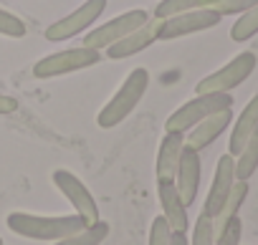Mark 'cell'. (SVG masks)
Masks as SVG:
<instances>
[{
    "label": "cell",
    "mask_w": 258,
    "mask_h": 245,
    "mask_svg": "<svg viewBox=\"0 0 258 245\" xmlns=\"http://www.w3.org/2000/svg\"><path fill=\"white\" fill-rule=\"evenodd\" d=\"M6 222L21 237H28V240H53V242L79 232L81 227H86V222L76 212L74 215H58V217L31 215V212H11Z\"/></svg>",
    "instance_id": "6da1fadb"
},
{
    "label": "cell",
    "mask_w": 258,
    "mask_h": 245,
    "mask_svg": "<svg viewBox=\"0 0 258 245\" xmlns=\"http://www.w3.org/2000/svg\"><path fill=\"white\" fill-rule=\"evenodd\" d=\"M150 86V71L137 66L129 71V76L124 78V84L119 86V91L109 99V104H104V109L96 116V124L101 129H111L135 111V106L142 101V96L147 94Z\"/></svg>",
    "instance_id": "7a4b0ae2"
},
{
    "label": "cell",
    "mask_w": 258,
    "mask_h": 245,
    "mask_svg": "<svg viewBox=\"0 0 258 245\" xmlns=\"http://www.w3.org/2000/svg\"><path fill=\"white\" fill-rule=\"evenodd\" d=\"M223 109H233V96L230 94H195V99L185 101L180 109H175L170 114V119L165 121V132H177V134H187L195 124L215 111Z\"/></svg>",
    "instance_id": "3957f363"
},
{
    "label": "cell",
    "mask_w": 258,
    "mask_h": 245,
    "mask_svg": "<svg viewBox=\"0 0 258 245\" xmlns=\"http://www.w3.org/2000/svg\"><path fill=\"white\" fill-rule=\"evenodd\" d=\"M101 63V51L89 48V46H76V48H66L51 56H43L36 66H33V76L36 78H58L74 71H84Z\"/></svg>",
    "instance_id": "277c9868"
},
{
    "label": "cell",
    "mask_w": 258,
    "mask_h": 245,
    "mask_svg": "<svg viewBox=\"0 0 258 245\" xmlns=\"http://www.w3.org/2000/svg\"><path fill=\"white\" fill-rule=\"evenodd\" d=\"M253 68H255V53L243 51L230 63L218 68L215 73L200 78L198 86H195V94H230L233 89H238L253 73Z\"/></svg>",
    "instance_id": "5b68a950"
},
{
    "label": "cell",
    "mask_w": 258,
    "mask_h": 245,
    "mask_svg": "<svg viewBox=\"0 0 258 245\" xmlns=\"http://www.w3.org/2000/svg\"><path fill=\"white\" fill-rule=\"evenodd\" d=\"M104 11H106V0H86V3H81L74 13H69V16H63L61 21L51 23L43 36H46V41H51V43L71 41V38H76L79 33H86V31L99 21V16H101Z\"/></svg>",
    "instance_id": "8992f818"
},
{
    "label": "cell",
    "mask_w": 258,
    "mask_h": 245,
    "mask_svg": "<svg viewBox=\"0 0 258 245\" xmlns=\"http://www.w3.org/2000/svg\"><path fill=\"white\" fill-rule=\"evenodd\" d=\"M220 21H223V16L215 13L213 8L177 13V16L157 21V41H175V38H182V36H192V33L215 28Z\"/></svg>",
    "instance_id": "52a82bcc"
},
{
    "label": "cell",
    "mask_w": 258,
    "mask_h": 245,
    "mask_svg": "<svg viewBox=\"0 0 258 245\" xmlns=\"http://www.w3.org/2000/svg\"><path fill=\"white\" fill-rule=\"evenodd\" d=\"M147 21H150V13L142 11V8H137V11H126V13H121V16H116V18H111V21H106V23H101V26L86 31V36H84V46L96 48V51L109 48L111 43H116V41L124 38L126 33H132V31H137L140 26H145Z\"/></svg>",
    "instance_id": "ba28073f"
},
{
    "label": "cell",
    "mask_w": 258,
    "mask_h": 245,
    "mask_svg": "<svg viewBox=\"0 0 258 245\" xmlns=\"http://www.w3.org/2000/svg\"><path fill=\"white\" fill-rule=\"evenodd\" d=\"M53 185L58 187V192L71 202V207L76 210V215L86 222V225H94L99 217V205L94 200V195L89 192V187L69 170H56L53 172Z\"/></svg>",
    "instance_id": "9c48e42d"
},
{
    "label": "cell",
    "mask_w": 258,
    "mask_h": 245,
    "mask_svg": "<svg viewBox=\"0 0 258 245\" xmlns=\"http://www.w3.org/2000/svg\"><path fill=\"white\" fill-rule=\"evenodd\" d=\"M200 175H203V165H200V152H195L192 147H182L180 154V165L175 172V187L182 197V202L190 207L198 200V190H200Z\"/></svg>",
    "instance_id": "30bf717a"
},
{
    "label": "cell",
    "mask_w": 258,
    "mask_h": 245,
    "mask_svg": "<svg viewBox=\"0 0 258 245\" xmlns=\"http://www.w3.org/2000/svg\"><path fill=\"white\" fill-rule=\"evenodd\" d=\"M233 182H235V157L233 154H223L218 159V167H215V175H213V185H210L205 205H203V212L208 217H215L220 212Z\"/></svg>",
    "instance_id": "8fae6325"
},
{
    "label": "cell",
    "mask_w": 258,
    "mask_h": 245,
    "mask_svg": "<svg viewBox=\"0 0 258 245\" xmlns=\"http://www.w3.org/2000/svg\"><path fill=\"white\" fill-rule=\"evenodd\" d=\"M233 124V109H223L215 111L210 116H205L200 124H195L187 134H185V144L192 147L195 152H203L205 147H210L228 127Z\"/></svg>",
    "instance_id": "7c38bea8"
},
{
    "label": "cell",
    "mask_w": 258,
    "mask_h": 245,
    "mask_svg": "<svg viewBox=\"0 0 258 245\" xmlns=\"http://www.w3.org/2000/svg\"><path fill=\"white\" fill-rule=\"evenodd\" d=\"M157 197L162 205V217L170 222L172 232H187L190 217H187V205L182 202L175 180H157Z\"/></svg>",
    "instance_id": "4fadbf2b"
},
{
    "label": "cell",
    "mask_w": 258,
    "mask_h": 245,
    "mask_svg": "<svg viewBox=\"0 0 258 245\" xmlns=\"http://www.w3.org/2000/svg\"><path fill=\"white\" fill-rule=\"evenodd\" d=\"M155 41H157V18H155V21L150 18V21H147L145 26H140L137 31L126 33L124 38H119L116 43H111V46L106 48V56H109L111 61H124V58H129V56H137L140 51L150 48Z\"/></svg>",
    "instance_id": "5bb4252c"
},
{
    "label": "cell",
    "mask_w": 258,
    "mask_h": 245,
    "mask_svg": "<svg viewBox=\"0 0 258 245\" xmlns=\"http://www.w3.org/2000/svg\"><path fill=\"white\" fill-rule=\"evenodd\" d=\"M185 147V134L177 132H165L160 149H157V180H175L177 165H180V154Z\"/></svg>",
    "instance_id": "9a60e30c"
},
{
    "label": "cell",
    "mask_w": 258,
    "mask_h": 245,
    "mask_svg": "<svg viewBox=\"0 0 258 245\" xmlns=\"http://www.w3.org/2000/svg\"><path fill=\"white\" fill-rule=\"evenodd\" d=\"M258 127V94L245 104V109L240 111V116L235 119L233 132H230V142H228V154L238 157L240 149L245 147L248 137L253 134V129Z\"/></svg>",
    "instance_id": "2e32d148"
},
{
    "label": "cell",
    "mask_w": 258,
    "mask_h": 245,
    "mask_svg": "<svg viewBox=\"0 0 258 245\" xmlns=\"http://www.w3.org/2000/svg\"><path fill=\"white\" fill-rule=\"evenodd\" d=\"M245 197H248V182H245V180H235L233 187H230V192H228V197H225V202H223V207H220V212L213 217L215 232H220L228 220L238 217V210H240V205L245 202Z\"/></svg>",
    "instance_id": "e0dca14e"
},
{
    "label": "cell",
    "mask_w": 258,
    "mask_h": 245,
    "mask_svg": "<svg viewBox=\"0 0 258 245\" xmlns=\"http://www.w3.org/2000/svg\"><path fill=\"white\" fill-rule=\"evenodd\" d=\"M255 170H258V127L253 129V134L248 137L245 147L235 157V180H245L248 182Z\"/></svg>",
    "instance_id": "ac0fdd59"
},
{
    "label": "cell",
    "mask_w": 258,
    "mask_h": 245,
    "mask_svg": "<svg viewBox=\"0 0 258 245\" xmlns=\"http://www.w3.org/2000/svg\"><path fill=\"white\" fill-rule=\"evenodd\" d=\"M109 235V222L104 220H96L94 225H86L81 227L79 232L63 237V240H56L53 245H101Z\"/></svg>",
    "instance_id": "d6986e66"
},
{
    "label": "cell",
    "mask_w": 258,
    "mask_h": 245,
    "mask_svg": "<svg viewBox=\"0 0 258 245\" xmlns=\"http://www.w3.org/2000/svg\"><path fill=\"white\" fill-rule=\"evenodd\" d=\"M213 3L218 0H160L155 8V18H170L177 13H187V11H200V8H213Z\"/></svg>",
    "instance_id": "ffe728a7"
},
{
    "label": "cell",
    "mask_w": 258,
    "mask_h": 245,
    "mask_svg": "<svg viewBox=\"0 0 258 245\" xmlns=\"http://www.w3.org/2000/svg\"><path fill=\"white\" fill-rule=\"evenodd\" d=\"M255 33H258V3H255L250 11H245V13L233 23V28H230V38H233L235 43H243V41L253 38Z\"/></svg>",
    "instance_id": "44dd1931"
},
{
    "label": "cell",
    "mask_w": 258,
    "mask_h": 245,
    "mask_svg": "<svg viewBox=\"0 0 258 245\" xmlns=\"http://www.w3.org/2000/svg\"><path fill=\"white\" fill-rule=\"evenodd\" d=\"M213 242H215L213 217H208L205 212H200V217L195 220V227H192V240H190V245H213Z\"/></svg>",
    "instance_id": "7402d4cb"
},
{
    "label": "cell",
    "mask_w": 258,
    "mask_h": 245,
    "mask_svg": "<svg viewBox=\"0 0 258 245\" xmlns=\"http://www.w3.org/2000/svg\"><path fill=\"white\" fill-rule=\"evenodd\" d=\"M0 36L23 38V36H26V23H23L18 16H13V13H8V11L0 8Z\"/></svg>",
    "instance_id": "603a6c76"
},
{
    "label": "cell",
    "mask_w": 258,
    "mask_h": 245,
    "mask_svg": "<svg viewBox=\"0 0 258 245\" xmlns=\"http://www.w3.org/2000/svg\"><path fill=\"white\" fill-rule=\"evenodd\" d=\"M240 235H243V222H240V217H233L225 222V227L220 232H215L213 245H240Z\"/></svg>",
    "instance_id": "cb8c5ba5"
},
{
    "label": "cell",
    "mask_w": 258,
    "mask_h": 245,
    "mask_svg": "<svg viewBox=\"0 0 258 245\" xmlns=\"http://www.w3.org/2000/svg\"><path fill=\"white\" fill-rule=\"evenodd\" d=\"M255 3L258 0H218V3H213V11L220 16H243Z\"/></svg>",
    "instance_id": "d4e9b609"
},
{
    "label": "cell",
    "mask_w": 258,
    "mask_h": 245,
    "mask_svg": "<svg viewBox=\"0 0 258 245\" xmlns=\"http://www.w3.org/2000/svg\"><path fill=\"white\" fill-rule=\"evenodd\" d=\"M172 242V227L170 222L160 215L152 220V227H150V242L147 245H170Z\"/></svg>",
    "instance_id": "484cf974"
},
{
    "label": "cell",
    "mask_w": 258,
    "mask_h": 245,
    "mask_svg": "<svg viewBox=\"0 0 258 245\" xmlns=\"http://www.w3.org/2000/svg\"><path fill=\"white\" fill-rule=\"evenodd\" d=\"M18 111V99L8 96V94H0V116L3 114H13Z\"/></svg>",
    "instance_id": "4316f807"
},
{
    "label": "cell",
    "mask_w": 258,
    "mask_h": 245,
    "mask_svg": "<svg viewBox=\"0 0 258 245\" xmlns=\"http://www.w3.org/2000/svg\"><path fill=\"white\" fill-rule=\"evenodd\" d=\"M170 245H190V240L185 237V232H172V242Z\"/></svg>",
    "instance_id": "83f0119b"
},
{
    "label": "cell",
    "mask_w": 258,
    "mask_h": 245,
    "mask_svg": "<svg viewBox=\"0 0 258 245\" xmlns=\"http://www.w3.org/2000/svg\"><path fill=\"white\" fill-rule=\"evenodd\" d=\"M0 245H3V237H0Z\"/></svg>",
    "instance_id": "f1b7e54d"
}]
</instances>
